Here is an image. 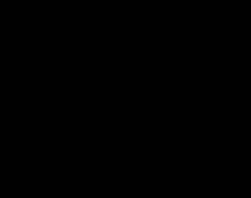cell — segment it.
Here are the masks:
<instances>
[{
	"label": "cell",
	"instance_id": "obj_1",
	"mask_svg": "<svg viewBox=\"0 0 251 198\" xmlns=\"http://www.w3.org/2000/svg\"><path fill=\"white\" fill-rule=\"evenodd\" d=\"M236 8L238 9H250L248 0H236Z\"/></svg>",
	"mask_w": 251,
	"mask_h": 198
},
{
	"label": "cell",
	"instance_id": "obj_3",
	"mask_svg": "<svg viewBox=\"0 0 251 198\" xmlns=\"http://www.w3.org/2000/svg\"><path fill=\"white\" fill-rule=\"evenodd\" d=\"M248 3H250V9H251V0H248Z\"/></svg>",
	"mask_w": 251,
	"mask_h": 198
},
{
	"label": "cell",
	"instance_id": "obj_2",
	"mask_svg": "<svg viewBox=\"0 0 251 198\" xmlns=\"http://www.w3.org/2000/svg\"><path fill=\"white\" fill-rule=\"evenodd\" d=\"M245 46L247 48H251V40H245Z\"/></svg>",
	"mask_w": 251,
	"mask_h": 198
}]
</instances>
